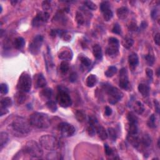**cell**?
Masks as SVG:
<instances>
[{"label": "cell", "instance_id": "cell-1", "mask_svg": "<svg viewBox=\"0 0 160 160\" xmlns=\"http://www.w3.org/2000/svg\"><path fill=\"white\" fill-rule=\"evenodd\" d=\"M15 135H26L30 133L31 124L26 119L21 116H15L9 125Z\"/></svg>", "mask_w": 160, "mask_h": 160}, {"label": "cell", "instance_id": "cell-2", "mask_svg": "<svg viewBox=\"0 0 160 160\" xmlns=\"http://www.w3.org/2000/svg\"><path fill=\"white\" fill-rule=\"evenodd\" d=\"M31 126L38 129H46L51 125V120L48 114L43 113L35 112L30 117L29 120Z\"/></svg>", "mask_w": 160, "mask_h": 160}, {"label": "cell", "instance_id": "cell-3", "mask_svg": "<svg viewBox=\"0 0 160 160\" xmlns=\"http://www.w3.org/2000/svg\"><path fill=\"white\" fill-rule=\"evenodd\" d=\"M41 147H42L41 145H39L36 141H30L26 143L21 152L24 156H29L30 158H41L43 154V150Z\"/></svg>", "mask_w": 160, "mask_h": 160}, {"label": "cell", "instance_id": "cell-4", "mask_svg": "<svg viewBox=\"0 0 160 160\" xmlns=\"http://www.w3.org/2000/svg\"><path fill=\"white\" fill-rule=\"evenodd\" d=\"M39 144L44 149L49 151H55L58 150L60 144L58 139L52 135H43L39 138Z\"/></svg>", "mask_w": 160, "mask_h": 160}, {"label": "cell", "instance_id": "cell-5", "mask_svg": "<svg viewBox=\"0 0 160 160\" xmlns=\"http://www.w3.org/2000/svg\"><path fill=\"white\" fill-rule=\"evenodd\" d=\"M32 85V80L30 74L24 72L20 76L17 84V88L20 91L24 93L29 92Z\"/></svg>", "mask_w": 160, "mask_h": 160}, {"label": "cell", "instance_id": "cell-6", "mask_svg": "<svg viewBox=\"0 0 160 160\" xmlns=\"http://www.w3.org/2000/svg\"><path fill=\"white\" fill-rule=\"evenodd\" d=\"M56 100L60 106L63 108H68L72 105V100L70 96L69 95L66 90L61 87H59V91L56 96Z\"/></svg>", "mask_w": 160, "mask_h": 160}, {"label": "cell", "instance_id": "cell-7", "mask_svg": "<svg viewBox=\"0 0 160 160\" xmlns=\"http://www.w3.org/2000/svg\"><path fill=\"white\" fill-rule=\"evenodd\" d=\"M107 90L108 95V101L110 104H116L117 103L120 101L123 96V94L116 87H113L109 86L106 88Z\"/></svg>", "mask_w": 160, "mask_h": 160}, {"label": "cell", "instance_id": "cell-8", "mask_svg": "<svg viewBox=\"0 0 160 160\" xmlns=\"http://www.w3.org/2000/svg\"><path fill=\"white\" fill-rule=\"evenodd\" d=\"M43 42V37L42 35L36 36L29 45V50L31 54L36 55L40 51Z\"/></svg>", "mask_w": 160, "mask_h": 160}, {"label": "cell", "instance_id": "cell-9", "mask_svg": "<svg viewBox=\"0 0 160 160\" xmlns=\"http://www.w3.org/2000/svg\"><path fill=\"white\" fill-rule=\"evenodd\" d=\"M58 130L64 137H70L75 133V128L73 125L66 122H62L58 125Z\"/></svg>", "mask_w": 160, "mask_h": 160}, {"label": "cell", "instance_id": "cell-10", "mask_svg": "<svg viewBox=\"0 0 160 160\" xmlns=\"http://www.w3.org/2000/svg\"><path fill=\"white\" fill-rule=\"evenodd\" d=\"M120 42L117 38L112 37L108 40V46L106 49V53L109 56L116 55L119 51Z\"/></svg>", "mask_w": 160, "mask_h": 160}, {"label": "cell", "instance_id": "cell-11", "mask_svg": "<svg viewBox=\"0 0 160 160\" xmlns=\"http://www.w3.org/2000/svg\"><path fill=\"white\" fill-rule=\"evenodd\" d=\"M50 18V15L46 11L39 12L36 17L33 19L32 24L34 27H39L46 23Z\"/></svg>", "mask_w": 160, "mask_h": 160}, {"label": "cell", "instance_id": "cell-12", "mask_svg": "<svg viewBox=\"0 0 160 160\" xmlns=\"http://www.w3.org/2000/svg\"><path fill=\"white\" fill-rule=\"evenodd\" d=\"M119 85L122 89H128L130 87L128 72H127L126 69L125 68H122L120 70Z\"/></svg>", "mask_w": 160, "mask_h": 160}, {"label": "cell", "instance_id": "cell-13", "mask_svg": "<svg viewBox=\"0 0 160 160\" xmlns=\"http://www.w3.org/2000/svg\"><path fill=\"white\" fill-rule=\"evenodd\" d=\"M127 140L135 148H139L141 146V138L136 134H128Z\"/></svg>", "mask_w": 160, "mask_h": 160}, {"label": "cell", "instance_id": "cell-14", "mask_svg": "<svg viewBox=\"0 0 160 160\" xmlns=\"http://www.w3.org/2000/svg\"><path fill=\"white\" fill-rule=\"evenodd\" d=\"M35 83L36 88H44L46 87L47 82L43 74L39 73L35 76Z\"/></svg>", "mask_w": 160, "mask_h": 160}, {"label": "cell", "instance_id": "cell-15", "mask_svg": "<svg viewBox=\"0 0 160 160\" xmlns=\"http://www.w3.org/2000/svg\"><path fill=\"white\" fill-rule=\"evenodd\" d=\"M128 63L132 69L136 68L139 64V58L137 54L134 53L130 54L128 56Z\"/></svg>", "mask_w": 160, "mask_h": 160}, {"label": "cell", "instance_id": "cell-16", "mask_svg": "<svg viewBox=\"0 0 160 160\" xmlns=\"http://www.w3.org/2000/svg\"><path fill=\"white\" fill-rule=\"evenodd\" d=\"M58 58L63 60H71L73 58V53L71 50H64L58 54Z\"/></svg>", "mask_w": 160, "mask_h": 160}, {"label": "cell", "instance_id": "cell-17", "mask_svg": "<svg viewBox=\"0 0 160 160\" xmlns=\"http://www.w3.org/2000/svg\"><path fill=\"white\" fill-rule=\"evenodd\" d=\"M96 133H98V136L102 139V140H105L108 138V134L107 131L104 128V127H103L101 125L96 126Z\"/></svg>", "mask_w": 160, "mask_h": 160}, {"label": "cell", "instance_id": "cell-18", "mask_svg": "<svg viewBox=\"0 0 160 160\" xmlns=\"http://www.w3.org/2000/svg\"><path fill=\"white\" fill-rule=\"evenodd\" d=\"M116 14L119 19H125L128 16L129 10L126 7H121L118 9Z\"/></svg>", "mask_w": 160, "mask_h": 160}, {"label": "cell", "instance_id": "cell-19", "mask_svg": "<svg viewBox=\"0 0 160 160\" xmlns=\"http://www.w3.org/2000/svg\"><path fill=\"white\" fill-rule=\"evenodd\" d=\"M93 53L94 56L97 60H101L103 57V53L101 47L99 44H95L93 47Z\"/></svg>", "mask_w": 160, "mask_h": 160}, {"label": "cell", "instance_id": "cell-20", "mask_svg": "<svg viewBox=\"0 0 160 160\" xmlns=\"http://www.w3.org/2000/svg\"><path fill=\"white\" fill-rule=\"evenodd\" d=\"M25 44V41L22 37H18L15 39L13 45L16 50H21Z\"/></svg>", "mask_w": 160, "mask_h": 160}, {"label": "cell", "instance_id": "cell-21", "mask_svg": "<svg viewBox=\"0 0 160 160\" xmlns=\"http://www.w3.org/2000/svg\"><path fill=\"white\" fill-rule=\"evenodd\" d=\"M138 91L143 96L147 97L150 94V88L148 85L144 83H141L138 86Z\"/></svg>", "mask_w": 160, "mask_h": 160}, {"label": "cell", "instance_id": "cell-22", "mask_svg": "<svg viewBox=\"0 0 160 160\" xmlns=\"http://www.w3.org/2000/svg\"><path fill=\"white\" fill-rule=\"evenodd\" d=\"M151 138L148 134H144L143 137L141 138V146L144 148H148L151 146Z\"/></svg>", "mask_w": 160, "mask_h": 160}, {"label": "cell", "instance_id": "cell-23", "mask_svg": "<svg viewBox=\"0 0 160 160\" xmlns=\"http://www.w3.org/2000/svg\"><path fill=\"white\" fill-rule=\"evenodd\" d=\"M97 77L95 75H90L87 78V85L89 88H93L97 83Z\"/></svg>", "mask_w": 160, "mask_h": 160}, {"label": "cell", "instance_id": "cell-24", "mask_svg": "<svg viewBox=\"0 0 160 160\" xmlns=\"http://www.w3.org/2000/svg\"><path fill=\"white\" fill-rule=\"evenodd\" d=\"M122 45L126 49H130L132 47L134 43V40L132 38L129 36H126L122 40Z\"/></svg>", "mask_w": 160, "mask_h": 160}, {"label": "cell", "instance_id": "cell-25", "mask_svg": "<svg viewBox=\"0 0 160 160\" xmlns=\"http://www.w3.org/2000/svg\"><path fill=\"white\" fill-rule=\"evenodd\" d=\"M138 126L136 123H129L128 127V132L130 134H137Z\"/></svg>", "mask_w": 160, "mask_h": 160}, {"label": "cell", "instance_id": "cell-26", "mask_svg": "<svg viewBox=\"0 0 160 160\" xmlns=\"http://www.w3.org/2000/svg\"><path fill=\"white\" fill-rule=\"evenodd\" d=\"M53 95V91L50 88H45L41 93V96H42L43 99H46L48 100H50Z\"/></svg>", "mask_w": 160, "mask_h": 160}, {"label": "cell", "instance_id": "cell-27", "mask_svg": "<svg viewBox=\"0 0 160 160\" xmlns=\"http://www.w3.org/2000/svg\"><path fill=\"white\" fill-rule=\"evenodd\" d=\"M133 109L134 112L138 114H141L144 112V106L141 103L140 101H136L133 106Z\"/></svg>", "mask_w": 160, "mask_h": 160}, {"label": "cell", "instance_id": "cell-28", "mask_svg": "<svg viewBox=\"0 0 160 160\" xmlns=\"http://www.w3.org/2000/svg\"><path fill=\"white\" fill-rule=\"evenodd\" d=\"M8 134L6 132H1L0 134V146H1V150L3 148L8 141Z\"/></svg>", "mask_w": 160, "mask_h": 160}, {"label": "cell", "instance_id": "cell-29", "mask_svg": "<svg viewBox=\"0 0 160 160\" xmlns=\"http://www.w3.org/2000/svg\"><path fill=\"white\" fill-rule=\"evenodd\" d=\"M25 93H26L23 92V91H19L18 93H16V101L18 102V104H22L24 101H25V100L26 99V96L25 95Z\"/></svg>", "mask_w": 160, "mask_h": 160}, {"label": "cell", "instance_id": "cell-30", "mask_svg": "<svg viewBox=\"0 0 160 160\" xmlns=\"http://www.w3.org/2000/svg\"><path fill=\"white\" fill-rule=\"evenodd\" d=\"M12 105H13V101H12L10 97L3 98L1 101V106H2V107L8 108L11 107Z\"/></svg>", "mask_w": 160, "mask_h": 160}, {"label": "cell", "instance_id": "cell-31", "mask_svg": "<svg viewBox=\"0 0 160 160\" xmlns=\"http://www.w3.org/2000/svg\"><path fill=\"white\" fill-rule=\"evenodd\" d=\"M118 71V69L115 66H109L105 72V76L108 78L113 77Z\"/></svg>", "mask_w": 160, "mask_h": 160}, {"label": "cell", "instance_id": "cell-32", "mask_svg": "<svg viewBox=\"0 0 160 160\" xmlns=\"http://www.w3.org/2000/svg\"><path fill=\"white\" fill-rule=\"evenodd\" d=\"M60 71L63 74H66L69 69V63L66 61H63L60 64Z\"/></svg>", "mask_w": 160, "mask_h": 160}, {"label": "cell", "instance_id": "cell-33", "mask_svg": "<svg viewBox=\"0 0 160 160\" xmlns=\"http://www.w3.org/2000/svg\"><path fill=\"white\" fill-rule=\"evenodd\" d=\"M46 106H47V108L50 109L52 113L56 112L57 111V109H58L56 103L55 101H51V100H49L46 103Z\"/></svg>", "mask_w": 160, "mask_h": 160}, {"label": "cell", "instance_id": "cell-34", "mask_svg": "<svg viewBox=\"0 0 160 160\" xmlns=\"http://www.w3.org/2000/svg\"><path fill=\"white\" fill-rule=\"evenodd\" d=\"M76 118L77 119V120L80 121V122H83L85 119H86V115L82 111H77L75 114Z\"/></svg>", "mask_w": 160, "mask_h": 160}, {"label": "cell", "instance_id": "cell-35", "mask_svg": "<svg viewBox=\"0 0 160 160\" xmlns=\"http://www.w3.org/2000/svg\"><path fill=\"white\" fill-rule=\"evenodd\" d=\"M103 18L106 21H109V20L112 19L113 16V13L111 9H109L108 10L104 11L103 13Z\"/></svg>", "mask_w": 160, "mask_h": 160}, {"label": "cell", "instance_id": "cell-36", "mask_svg": "<svg viewBox=\"0 0 160 160\" xmlns=\"http://www.w3.org/2000/svg\"><path fill=\"white\" fill-rule=\"evenodd\" d=\"M76 20L77 23L79 25H82V24H83L85 23L84 16L79 11H77L76 12Z\"/></svg>", "mask_w": 160, "mask_h": 160}, {"label": "cell", "instance_id": "cell-37", "mask_svg": "<svg viewBox=\"0 0 160 160\" xmlns=\"http://www.w3.org/2000/svg\"><path fill=\"white\" fill-rule=\"evenodd\" d=\"M108 134L109 135V138L112 139L113 141H115L117 139V133L116 130L113 128H108Z\"/></svg>", "mask_w": 160, "mask_h": 160}, {"label": "cell", "instance_id": "cell-38", "mask_svg": "<svg viewBox=\"0 0 160 160\" xmlns=\"http://www.w3.org/2000/svg\"><path fill=\"white\" fill-rule=\"evenodd\" d=\"M148 126L151 128H154L156 127V117L154 114H152L150 118L148 121Z\"/></svg>", "mask_w": 160, "mask_h": 160}, {"label": "cell", "instance_id": "cell-39", "mask_svg": "<svg viewBox=\"0 0 160 160\" xmlns=\"http://www.w3.org/2000/svg\"><path fill=\"white\" fill-rule=\"evenodd\" d=\"M127 119H128L129 123H136L138 122V118L133 112H129L127 115Z\"/></svg>", "mask_w": 160, "mask_h": 160}, {"label": "cell", "instance_id": "cell-40", "mask_svg": "<svg viewBox=\"0 0 160 160\" xmlns=\"http://www.w3.org/2000/svg\"><path fill=\"white\" fill-rule=\"evenodd\" d=\"M80 61L81 64L85 67H89L90 65L91 64V61L87 57L81 56L80 58Z\"/></svg>", "mask_w": 160, "mask_h": 160}, {"label": "cell", "instance_id": "cell-41", "mask_svg": "<svg viewBox=\"0 0 160 160\" xmlns=\"http://www.w3.org/2000/svg\"><path fill=\"white\" fill-rule=\"evenodd\" d=\"M110 8V3L108 1H103L100 5V10L102 13H103L104 11L108 10Z\"/></svg>", "mask_w": 160, "mask_h": 160}, {"label": "cell", "instance_id": "cell-42", "mask_svg": "<svg viewBox=\"0 0 160 160\" xmlns=\"http://www.w3.org/2000/svg\"><path fill=\"white\" fill-rule=\"evenodd\" d=\"M87 132L88 133V134L89 136H94V135L95 134L96 131V127L94 125H91L89 124V126L87 128Z\"/></svg>", "mask_w": 160, "mask_h": 160}, {"label": "cell", "instance_id": "cell-43", "mask_svg": "<svg viewBox=\"0 0 160 160\" xmlns=\"http://www.w3.org/2000/svg\"><path fill=\"white\" fill-rule=\"evenodd\" d=\"M145 59L146 60V62L149 66H153V64L154 63V58L153 55L149 53L148 55H147L145 56Z\"/></svg>", "mask_w": 160, "mask_h": 160}, {"label": "cell", "instance_id": "cell-44", "mask_svg": "<svg viewBox=\"0 0 160 160\" xmlns=\"http://www.w3.org/2000/svg\"><path fill=\"white\" fill-rule=\"evenodd\" d=\"M85 5L87 6L89 10H96L97 9V6L95 3L90 1H87L85 2Z\"/></svg>", "mask_w": 160, "mask_h": 160}, {"label": "cell", "instance_id": "cell-45", "mask_svg": "<svg viewBox=\"0 0 160 160\" xmlns=\"http://www.w3.org/2000/svg\"><path fill=\"white\" fill-rule=\"evenodd\" d=\"M112 32L114 34L120 35L121 33V28L120 24L118 23L114 24V25L112 29Z\"/></svg>", "mask_w": 160, "mask_h": 160}, {"label": "cell", "instance_id": "cell-46", "mask_svg": "<svg viewBox=\"0 0 160 160\" xmlns=\"http://www.w3.org/2000/svg\"><path fill=\"white\" fill-rule=\"evenodd\" d=\"M0 91H1V93L2 95H6V94L8 93V90H9V88H8V86L6 83H1V86H0Z\"/></svg>", "mask_w": 160, "mask_h": 160}, {"label": "cell", "instance_id": "cell-47", "mask_svg": "<svg viewBox=\"0 0 160 160\" xmlns=\"http://www.w3.org/2000/svg\"><path fill=\"white\" fill-rule=\"evenodd\" d=\"M42 8L45 11H47L50 9L51 8V1H44L42 3Z\"/></svg>", "mask_w": 160, "mask_h": 160}, {"label": "cell", "instance_id": "cell-48", "mask_svg": "<svg viewBox=\"0 0 160 160\" xmlns=\"http://www.w3.org/2000/svg\"><path fill=\"white\" fill-rule=\"evenodd\" d=\"M105 149L106 154L108 157H110V156H112L113 154V150L108 145H105Z\"/></svg>", "mask_w": 160, "mask_h": 160}, {"label": "cell", "instance_id": "cell-49", "mask_svg": "<svg viewBox=\"0 0 160 160\" xmlns=\"http://www.w3.org/2000/svg\"><path fill=\"white\" fill-rule=\"evenodd\" d=\"M146 74L147 75V77L151 80H153V70L150 68H146Z\"/></svg>", "mask_w": 160, "mask_h": 160}, {"label": "cell", "instance_id": "cell-50", "mask_svg": "<svg viewBox=\"0 0 160 160\" xmlns=\"http://www.w3.org/2000/svg\"><path fill=\"white\" fill-rule=\"evenodd\" d=\"M77 78H78L77 74L75 72H73L71 74L70 76H69V81L71 82H75L77 80Z\"/></svg>", "mask_w": 160, "mask_h": 160}, {"label": "cell", "instance_id": "cell-51", "mask_svg": "<svg viewBox=\"0 0 160 160\" xmlns=\"http://www.w3.org/2000/svg\"><path fill=\"white\" fill-rule=\"evenodd\" d=\"M158 16H159L158 11L157 10H153V11L151 12V17H152L153 19H157Z\"/></svg>", "mask_w": 160, "mask_h": 160}, {"label": "cell", "instance_id": "cell-52", "mask_svg": "<svg viewBox=\"0 0 160 160\" xmlns=\"http://www.w3.org/2000/svg\"><path fill=\"white\" fill-rule=\"evenodd\" d=\"M105 114L106 116H109L111 115V114H112V108H111L110 107H109V106H106V107L105 108Z\"/></svg>", "mask_w": 160, "mask_h": 160}, {"label": "cell", "instance_id": "cell-53", "mask_svg": "<svg viewBox=\"0 0 160 160\" xmlns=\"http://www.w3.org/2000/svg\"><path fill=\"white\" fill-rule=\"evenodd\" d=\"M0 112H1V113H0V114H1V116L5 115V114H6L8 113V108H4V107L1 106V108H0Z\"/></svg>", "mask_w": 160, "mask_h": 160}, {"label": "cell", "instance_id": "cell-54", "mask_svg": "<svg viewBox=\"0 0 160 160\" xmlns=\"http://www.w3.org/2000/svg\"><path fill=\"white\" fill-rule=\"evenodd\" d=\"M159 33H157L155 35L154 37V43L157 44L158 46H159Z\"/></svg>", "mask_w": 160, "mask_h": 160}, {"label": "cell", "instance_id": "cell-55", "mask_svg": "<svg viewBox=\"0 0 160 160\" xmlns=\"http://www.w3.org/2000/svg\"><path fill=\"white\" fill-rule=\"evenodd\" d=\"M154 106H155V108H156V110H157V112L158 113H159V103L157 101V100H155L154 101Z\"/></svg>", "mask_w": 160, "mask_h": 160}, {"label": "cell", "instance_id": "cell-56", "mask_svg": "<svg viewBox=\"0 0 160 160\" xmlns=\"http://www.w3.org/2000/svg\"><path fill=\"white\" fill-rule=\"evenodd\" d=\"M159 68L158 69V70H157V75H158V76H159Z\"/></svg>", "mask_w": 160, "mask_h": 160}]
</instances>
